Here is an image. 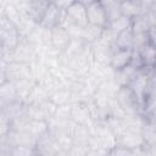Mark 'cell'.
I'll return each mask as SVG.
<instances>
[{
    "mask_svg": "<svg viewBox=\"0 0 156 156\" xmlns=\"http://www.w3.org/2000/svg\"><path fill=\"white\" fill-rule=\"evenodd\" d=\"M113 98L128 117L140 115V101L129 85L118 87Z\"/></svg>",
    "mask_w": 156,
    "mask_h": 156,
    "instance_id": "cell-1",
    "label": "cell"
},
{
    "mask_svg": "<svg viewBox=\"0 0 156 156\" xmlns=\"http://www.w3.org/2000/svg\"><path fill=\"white\" fill-rule=\"evenodd\" d=\"M21 39V34L17 27L9 21L5 16L0 18V45H2L7 51H12Z\"/></svg>",
    "mask_w": 156,
    "mask_h": 156,
    "instance_id": "cell-2",
    "label": "cell"
},
{
    "mask_svg": "<svg viewBox=\"0 0 156 156\" xmlns=\"http://www.w3.org/2000/svg\"><path fill=\"white\" fill-rule=\"evenodd\" d=\"M33 69L32 63L22 61H9L6 67V79L12 83H18L26 79H32Z\"/></svg>",
    "mask_w": 156,
    "mask_h": 156,
    "instance_id": "cell-3",
    "label": "cell"
},
{
    "mask_svg": "<svg viewBox=\"0 0 156 156\" xmlns=\"http://www.w3.org/2000/svg\"><path fill=\"white\" fill-rule=\"evenodd\" d=\"M72 40V35L63 26H57L50 29V46L58 54L62 52Z\"/></svg>",
    "mask_w": 156,
    "mask_h": 156,
    "instance_id": "cell-4",
    "label": "cell"
},
{
    "mask_svg": "<svg viewBox=\"0 0 156 156\" xmlns=\"http://www.w3.org/2000/svg\"><path fill=\"white\" fill-rule=\"evenodd\" d=\"M63 16H65V10H62V9H60L56 5L50 2V5H49V7H48V10H46L39 26L50 30V29L62 24Z\"/></svg>",
    "mask_w": 156,
    "mask_h": 156,
    "instance_id": "cell-5",
    "label": "cell"
},
{
    "mask_svg": "<svg viewBox=\"0 0 156 156\" xmlns=\"http://www.w3.org/2000/svg\"><path fill=\"white\" fill-rule=\"evenodd\" d=\"M134 51L128 49H115L110 56L108 66L113 71H119L133 62Z\"/></svg>",
    "mask_w": 156,
    "mask_h": 156,
    "instance_id": "cell-6",
    "label": "cell"
},
{
    "mask_svg": "<svg viewBox=\"0 0 156 156\" xmlns=\"http://www.w3.org/2000/svg\"><path fill=\"white\" fill-rule=\"evenodd\" d=\"M87 18H88V23L101 28H106L108 24V20L105 13V10L102 9L99 1H95L87 6Z\"/></svg>",
    "mask_w": 156,
    "mask_h": 156,
    "instance_id": "cell-7",
    "label": "cell"
},
{
    "mask_svg": "<svg viewBox=\"0 0 156 156\" xmlns=\"http://www.w3.org/2000/svg\"><path fill=\"white\" fill-rule=\"evenodd\" d=\"M49 5H50V0H29L26 7L27 16L35 24H40Z\"/></svg>",
    "mask_w": 156,
    "mask_h": 156,
    "instance_id": "cell-8",
    "label": "cell"
},
{
    "mask_svg": "<svg viewBox=\"0 0 156 156\" xmlns=\"http://www.w3.org/2000/svg\"><path fill=\"white\" fill-rule=\"evenodd\" d=\"M121 13L129 20L144 13V9L140 0H123L121 2Z\"/></svg>",
    "mask_w": 156,
    "mask_h": 156,
    "instance_id": "cell-9",
    "label": "cell"
},
{
    "mask_svg": "<svg viewBox=\"0 0 156 156\" xmlns=\"http://www.w3.org/2000/svg\"><path fill=\"white\" fill-rule=\"evenodd\" d=\"M133 38H134V33L130 27L118 32L115 37V48L116 49H128V50H133Z\"/></svg>",
    "mask_w": 156,
    "mask_h": 156,
    "instance_id": "cell-10",
    "label": "cell"
},
{
    "mask_svg": "<svg viewBox=\"0 0 156 156\" xmlns=\"http://www.w3.org/2000/svg\"><path fill=\"white\" fill-rule=\"evenodd\" d=\"M98 1L101 4L102 9L105 10L108 22L113 21L115 18H117L122 15L121 13V2L118 0H98Z\"/></svg>",
    "mask_w": 156,
    "mask_h": 156,
    "instance_id": "cell-11",
    "label": "cell"
},
{
    "mask_svg": "<svg viewBox=\"0 0 156 156\" xmlns=\"http://www.w3.org/2000/svg\"><path fill=\"white\" fill-rule=\"evenodd\" d=\"M151 27H155L145 13H141L130 20V28L133 33H146Z\"/></svg>",
    "mask_w": 156,
    "mask_h": 156,
    "instance_id": "cell-12",
    "label": "cell"
},
{
    "mask_svg": "<svg viewBox=\"0 0 156 156\" xmlns=\"http://www.w3.org/2000/svg\"><path fill=\"white\" fill-rule=\"evenodd\" d=\"M102 30H104V28L88 23V24L82 29L80 38H82L84 41H87V43H89V44H93V43H95L96 40L100 39V37H101V34H102Z\"/></svg>",
    "mask_w": 156,
    "mask_h": 156,
    "instance_id": "cell-13",
    "label": "cell"
},
{
    "mask_svg": "<svg viewBox=\"0 0 156 156\" xmlns=\"http://www.w3.org/2000/svg\"><path fill=\"white\" fill-rule=\"evenodd\" d=\"M0 99L4 100L5 102L12 101L17 99V90H16V84L6 80L0 84Z\"/></svg>",
    "mask_w": 156,
    "mask_h": 156,
    "instance_id": "cell-14",
    "label": "cell"
},
{
    "mask_svg": "<svg viewBox=\"0 0 156 156\" xmlns=\"http://www.w3.org/2000/svg\"><path fill=\"white\" fill-rule=\"evenodd\" d=\"M128 27H130V20H129L128 17L121 15L119 17L115 18L113 21H110L106 28H108V29L112 30L115 34H117L118 32H121V30H123V29H126V28H128Z\"/></svg>",
    "mask_w": 156,
    "mask_h": 156,
    "instance_id": "cell-15",
    "label": "cell"
},
{
    "mask_svg": "<svg viewBox=\"0 0 156 156\" xmlns=\"http://www.w3.org/2000/svg\"><path fill=\"white\" fill-rule=\"evenodd\" d=\"M11 155L16 156H28V155H37L35 149L30 146H23V145H15L11 150Z\"/></svg>",
    "mask_w": 156,
    "mask_h": 156,
    "instance_id": "cell-16",
    "label": "cell"
},
{
    "mask_svg": "<svg viewBox=\"0 0 156 156\" xmlns=\"http://www.w3.org/2000/svg\"><path fill=\"white\" fill-rule=\"evenodd\" d=\"M7 60L0 57V84L6 82V67H7Z\"/></svg>",
    "mask_w": 156,
    "mask_h": 156,
    "instance_id": "cell-17",
    "label": "cell"
},
{
    "mask_svg": "<svg viewBox=\"0 0 156 156\" xmlns=\"http://www.w3.org/2000/svg\"><path fill=\"white\" fill-rule=\"evenodd\" d=\"M76 0H50V2L51 4H54V5H56L57 7H60V9H62V10H65V9H67L71 4H73Z\"/></svg>",
    "mask_w": 156,
    "mask_h": 156,
    "instance_id": "cell-18",
    "label": "cell"
},
{
    "mask_svg": "<svg viewBox=\"0 0 156 156\" xmlns=\"http://www.w3.org/2000/svg\"><path fill=\"white\" fill-rule=\"evenodd\" d=\"M76 1L83 4L84 6H88V5H90V4H93V2H95V1H98V0H76Z\"/></svg>",
    "mask_w": 156,
    "mask_h": 156,
    "instance_id": "cell-19",
    "label": "cell"
}]
</instances>
